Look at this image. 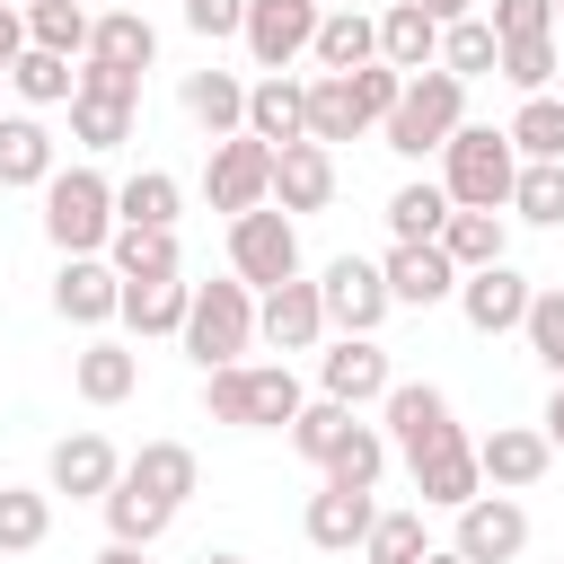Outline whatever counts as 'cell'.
<instances>
[{
  "instance_id": "8992f818",
  "label": "cell",
  "mask_w": 564,
  "mask_h": 564,
  "mask_svg": "<svg viewBox=\"0 0 564 564\" xmlns=\"http://www.w3.org/2000/svg\"><path fill=\"white\" fill-rule=\"evenodd\" d=\"M379 441L414 467L423 449H449V441H467L458 432V405H449V388H432V379H397L388 397H379Z\"/></svg>"
},
{
  "instance_id": "8fae6325",
  "label": "cell",
  "mask_w": 564,
  "mask_h": 564,
  "mask_svg": "<svg viewBox=\"0 0 564 564\" xmlns=\"http://www.w3.org/2000/svg\"><path fill=\"white\" fill-rule=\"evenodd\" d=\"M449 546L467 564H520L529 555V511L511 494H476V502H458V538Z\"/></svg>"
},
{
  "instance_id": "74e56055",
  "label": "cell",
  "mask_w": 564,
  "mask_h": 564,
  "mask_svg": "<svg viewBox=\"0 0 564 564\" xmlns=\"http://www.w3.org/2000/svg\"><path fill=\"white\" fill-rule=\"evenodd\" d=\"M326 485H344V494H379V476H388V441H379V423H352L344 432V449L317 467Z\"/></svg>"
},
{
  "instance_id": "db71d44e",
  "label": "cell",
  "mask_w": 564,
  "mask_h": 564,
  "mask_svg": "<svg viewBox=\"0 0 564 564\" xmlns=\"http://www.w3.org/2000/svg\"><path fill=\"white\" fill-rule=\"evenodd\" d=\"M18 53H26V9H9V0H0V79H9V62H18Z\"/></svg>"
},
{
  "instance_id": "603a6c76",
  "label": "cell",
  "mask_w": 564,
  "mask_h": 564,
  "mask_svg": "<svg viewBox=\"0 0 564 564\" xmlns=\"http://www.w3.org/2000/svg\"><path fill=\"white\" fill-rule=\"evenodd\" d=\"M370 520H379V502L370 494H344V485H317L308 494V546H326V555H352L361 538H370Z\"/></svg>"
},
{
  "instance_id": "e7e4bbea",
  "label": "cell",
  "mask_w": 564,
  "mask_h": 564,
  "mask_svg": "<svg viewBox=\"0 0 564 564\" xmlns=\"http://www.w3.org/2000/svg\"><path fill=\"white\" fill-rule=\"evenodd\" d=\"M555 26H564V0H555Z\"/></svg>"
},
{
  "instance_id": "d590c367",
  "label": "cell",
  "mask_w": 564,
  "mask_h": 564,
  "mask_svg": "<svg viewBox=\"0 0 564 564\" xmlns=\"http://www.w3.org/2000/svg\"><path fill=\"white\" fill-rule=\"evenodd\" d=\"M361 132H370V115L352 106V79H326V70H317V79H308V141L335 150V141H361Z\"/></svg>"
},
{
  "instance_id": "52a82bcc",
  "label": "cell",
  "mask_w": 564,
  "mask_h": 564,
  "mask_svg": "<svg viewBox=\"0 0 564 564\" xmlns=\"http://www.w3.org/2000/svg\"><path fill=\"white\" fill-rule=\"evenodd\" d=\"M229 282L247 291H273V282H300V220L291 212H238L229 220Z\"/></svg>"
},
{
  "instance_id": "be15d7a7",
  "label": "cell",
  "mask_w": 564,
  "mask_h": 564,
  "mask_svg": "<svg viewBox=\"0 0 564 564\" xmlns=\"http://www.w3.org/2000/svg\"><path fill=\"white\" fill-rule=\"evenodd\" d=\"M555 97H564V62H555Z\"/></svg>"
},
{
  "instance_id": "d4e9b609",
  "label": "cell",
  "mask_w": 564,
  "mask_h": 564,
  "mask_svg": "<svg viewBox=\"0 0 564 564\" xmlns=\"http://www.w3.org/2000/svg\"><path fill=\"white\" fill-rule=\"evenodd\" d=\"M106 264H115V282H176L185 273V247H176V229H123L115 220Z\"/></svg>"
},
{
  "instance_id": "7a4b0ae2",
  "label": "cell",
  "mask_w": 564,
  "mask_h": 564,
  "mask_svg": "<svg viewBox=\"0 0 564 564\" xmlns=\"http://www.w3.org/2000/svg\"><path fill=\"white\" fill-rule=\"evenodd\" d=\"M511 176H520V150L494 123H458L441 141V194H449V212H502Z\"/></svg>"
},
{
  "instance_id": "f35d334b",
  "label": "cell",
  "mask_w": 564,
  "mask_h": 564,
  "mask_svg": "<svg viewBox=\"0 0 564 564\" xmlns=\"http://www.w3.org/2000/svg\"><path fill=\"white\" fill-rule=\"evenodd\" d=\"M88 26H97V18H88L79 0H26V44H35V53L79 62V53H88Z\"/></svg>"
},
{
  "instance_id": "f5cc1de1",
  "label": "cell",
  "mask_w": 564,
  "mask_h": 564,
  "mask_svg": "<svg viewBox=\"0 0 564 564\" xmlns=\"http://www.w3.org/2000/svg\"><path fill=\"white\" fill-rule=\"evenodd\" d=\"M185 26H194L203 44H220V35L247 26V0H185Z\"/></svg>"
},
{
  "instance_id": "ab89813d",
  "label": "cell",
  "mask_w": 564,
  "mask_h": 564,
  "mask_svg": "<svg viewBox=\"0 0 564 564\" xmlns=\"http://www.w3.org/2000/svg\"><path fill=\"white\" fill-rule=\"evenodd\" d=\"M44 538H53V494L0 485V555H35Z\"/></svg>"
},
{
  "instance_id": "f1b7e54d",
  "label": "cell",
  "mask_w": 564,
  "mask_h": 564,
  "mask_svg": "<svg viewBox=\"0 0 564 564\" xmlns=\"http://www.w3.org/2000/svg\"><path fill=\"white\" fill-rule=\"evenodd\" d=\"M308 53H317V70H326V79H344V70L379 62V18H361V9L344 0V9H326V18H317V44H308Z\"/></svg>"
},
{
  "instance_id": "9c48e42d",
  "label": "cell",
  "mask_w": 564,
  "mask_h": 564,
  "mask_svg": "<svg viewBox=\"0 0 564 564\" xmlns=\"http://www.w3.org/2000/svg\"><path fill=\"white\" fill-rule=\"evenodd\" d=\"M317 308H326L335 335H379V317H388V282H379V264H370V256H335V264H317Z\"/></svg>"
},
{
  "instance_id": "5bb4252c",
  "label": "cell",
  "mask_w": 564,
  "mask_h": 564,
  "mask_svg": "<svg viewBox=\"0 0 564 564\" xmlns=\"http://www.w3.org/2000/svg\"><path fill=\"white\" fill-rule=\"evenodd\" d=\"M115 476H123V458H115V441H106V432H62V441H53V458H44V485H53V494H70V502H106V494H115Z\"/></svg>"
},
{
  "instance_id": "4dcf8cb0",
  "label": "cell",
  "mask_w": 564,
  "mask_h": 564,
  "mask_svg": "<svg viewBox=\"0 0 564 564\" xmlns=\"http://www.w3.org/2000/svg\"><path fill=\"white\" fill-rule=\"evenodd\" d=\"M441 220H449L441 176H405V185L388 194V229H397V247H441Z\"/></svg>"
},
{
  "instance_id": "ffe728a7",
  "label": "cell",
  "mask_w": 564,
  "mask_h": 564,
  "mask_svg": "<svg viewBox=\"0 0 564 564\" xmlns=\"http://www.w3.org/2000/svg\"><path fill=\"white\" fill-rule=\"evenodd\" d=\"M123 485H141L150 502H167V511H185V502L203 494V458H194L185 441H141V449L123 458Z\"/></svg>"
},
{
  "instance_id": "ac0fdd59",
  "label": "cell",
  "mask_w": 564,
  "mask_h": 564,
  "mask_svg": "<svg viewBox=\"0 0 564 564\" xmlns=\"http://www.w3.org/2000/svg\"><path fill=\"white\" fill-rule=\"evenodd\" d=\"M256 335H264L273 352H317V335H326L317 282H308V273H300V282H273V291L256 300Z\"/></svg>"
},
{
  "instance_id": "c3c4849f",
  "label": "cell",
  "mask_w": 564,
  "mask_h": 564,
  "mask_svg": "<svg viewBox=\"0 0 564 564\" xmlns=\"http://www.w3.org/2000/svg\"><path fill=\"white\" fill-rule=\"evenodd\" d=\"M520 335H529V352H538V361L555 370V388H564V291H529Z\"/></svg>"
},
{
  "instance_id": "91938a15",
  "label": "cell",
  "mask_w": 564,
  "mask_h": 564,
  "mask_svg": "<svg viewBox=\"0 0 564 564\" xmlns=\"http://www.w3.org/2000/svg\"><path fill=\"white\" fill-rule=\"evenodd\" d=\"M194 564H247V555H229V546H203V555H194Z\"/></svg>"
},
{
  "instance_id": "cb8c5ba5",
  "label": "cell",
  "mask_w": 564,
  "mask_h": 564,
  "mask_svg": "<svg viewBox=\"0 0 564 564\" xmlns=\"http://www.w3.org/2000/svg\"><path fill=\"white\" fill-rule=\"evenodd\" d=\"M79 62H115V70H150L159 62V26L141 18V9H97V26H88V53Z\"/></svg>"
},
{
  "instance_id": "2e32d148",
  "label": "cell",
  "mask_w": 564,
  "mask_h": 564,
  "mask_svg": "<svg viewBox=\"0 0 564 564\" xmlns=\"http://www.w3.org/2000/svg\"><path fill=\"white\" fill-rule=\"evenodd\" d=\"M247 132H256L264 150H291V141H308V79H291V70H264V79H247Z\"/></svg>"
},
{
  "instance_id": "6f0895ef",
  "label": "cell",
  "mask_w": 564,
  "mask_h": 564,
  "mask_svg": "<svg viewBox=\"0 0 564 564\" xmlns=\"http://www.w3.org/2000/svg\"><path fill=\"white\" fill-rule=\"evenodd\" d=\"M88 564H150V546H115V538H106V546H97Z\"/></svg>"
},
{
  "instance_id": "4316f807",
  "label": "cell",
  "mask_w": 564,
  "mask_h": 564,
  "mask_svg": "<svg viewBox=\"0 0 564 564\" xmlns=\"http://www.w3.org/2000/svg\"><path fill=\"white\" fill-rule=\"evenodd\" d=\"M414 494L432 502V511H458V502H476L485 494V476H476V441H449V449H423L414 467Z\"/></svg>"
},
{
  "instance_id": "6125c7cd",
  "label": "cell",
  "mask_w": 564,
  "mask_h": 564,
  "mask_svg": "<svg viewBox=\"0 0 564 564\" xmlns=\"http://www.w3.org/2000/svg\"><path fill=\"white\" fill-rule=\"evenodd\" d=\"M308 9H317V18H326V9H344V0H308Z\"/></svg>"
},
{
  "instance_id": "e575fe53",
  "label": "cell",
  "mask_w": 564,
  "mask_h": 564,
  "mask_svg": "<svg viewBox=\"0 0 564 564\" xmlns=\"http://www.w3.org/2000/svg\"><path fill=\"white\" fill-rule=\"evenodd\" d=\"M176 203H185V185L167 167H141V176L115 185V220L123 229H176Z\"/></svg>"
},
{
  "instance_id": "d6986e66",
  "label": "cell",
  "mask_w": 564,
  "mask_h": 564,
  "mask_svg": "<svg viewBox=\"0 0 564 564\" xmlns=\"http://www.w3.org/2000/svg\"><path fill=\"white\" fill-rule=\"evenodd\" d=\"M379 282H388V308H441V300H458V264L441 247H388Z\"/></svg>"
},
{
  "instance_id": "9a60e30c",
  "label": "cell",
  "mask_w": 564,
  "mask_h": 564,
  "mask_svg": "<svg viewBox=\"0 0 564 564\" xmlns=\"http://www.w3.org/2000/svg\"><path fill=\"white\" fill-rule=\"evenodd\" d=\"M546 467H555V449H546V432H529V423H494V432L476 441V476H485L494 494H529Z\"/></svg>"
},
{
  "instance_id": "f546056e",
  "label": "cell",
  "mask_w": 564,
  "mask_h": 564,
  "mask_svg": "<svg viewBox=\"0 0 564 564\" xmlns=\"http://www.w3.org/2000/svg\"><path fill=\"white\" fill-rule=\"evenodd\" d=\"M441 256H449L458 273H485V264L511 256V220H502V212H449V220H441Z\"/></svg>"
},
{
  "instance_id": "9f6ffc18",
  "label": "cell",
  "mask_w": 564,
  "mask_h": 564,
  "mask_svg": "<svg viewBox=\"0 0 564 564\" xmlns=\"http://www.w3.org/2000/svg\"><path fill=\"white\" fill-rule=\"evenodd\" d=\"M538 432H546V449H564V388L546 397V414H538Z\"/></svg>"
},
{
  "instance_id": "94428289",
  "label": "cell",
  "mask_w": 564,
  "mask_h": 564,
  "mask_svg": "<svg viewBox=\"0 0 564 564\" xmlns=\"http://www.w3.org/2000/svg\"><path fill=\"white\" fill-rule=\"evenodd\" d=\"M79 9H88V18H97V9H123V0H79Z\"/></svg>"
},
{
  "instance_id": "7dc6e473",
  "label": "cell",
  "mask_w": 564,
  "mask_h": 564,
  "mask_svg": "<svg viewBox=\"0 0 564 564\" xmlns=\"http://www.w3.org/2000/svg\"><path fill=\"white\" fill-rule=\"evenodd\" d=\"M141 123V106H97V97H70V141L97 159V150H123Z\"/></svg>"
},
{
  "instance_id": "f907efd6",
  "label": "cell",
  "mask_w": 564,
  "mask_h": 564,
  "mask_svg": "<svg viewBox=\"0 0 564 564\" xmlns=\"http://www.w3.org/2000/svg\"><path fill=\"white\" fill-rule=\"evenodd\" d=\"M494 44H520V35H555V0H494Z\"/></svg>"
},
{
  "instance_id": "ba28073f",
  "label": "cell",
  "mask_w": 564,
  "mask_h": 564,
  "mask_svg": "<svg viewBox=\"0 0 564 564\" xmlns=\"http://www.w3.org/2000/svg\"><path fill=\"white\" fill-rule=\"evenodd\" d=\"M203 194H212V212H264L273 203V150L256 141V132H229V141H212V159H203Z\"/></svg>"
},
{
  "instance_id": "bcb514c9",
  "label": "cell",
  "mask_w": 564,
  "mask_h": 564,
  "mask_svg": "<svg viewBox=\"0 0 564 564\" xmlns=\"http://www.w3.org/2000/svg\"><path fill=\"white\" fill-rule=\"evenodd\" d=\"M555 62H564V44H555V35H520V44H502V62H494V70H502L520 97H546V88H555Z\"/></svg>"
},
{
  "instance_id": "b9f144b4",
  "label": "cell",
  "mask_w": 564,
  "mask_h": 564,
  "mask_svg": "<svg viewBox=\"0 0 564 564\" xmlns=\"http://www.w3.org/2000/svg\"><path fill=\"white\" fill-rule=\"evenodd\" d=\"M352 423H361L352 405H335V397H308V405L291 414V449H300L308 467H326V458L344 449V432H352Z\"/></svg>"
},
{
  "instance_id": "ee69618b",
  "label": "cell",
  "mask_w": 564,
  "mask_h": 564,
  "mask_svg": "<svg viewBox=\"0 0 564 564\" xmlns=\"http://www.w3.org/2000/svg\"><path fill=\"white\" fill-rule=\"evenodd\" d=\"M423 502L414 511H379L370 520V538H361V564H423Z\"/></svg>"
},
{
  "instance_id": "7c38bea8",
  "label": "cell",
  "mask_w": 564,
  "mask_h": 564,
  "mask_svg": "<svg viewBox=\"0 0 564 564\" xmlns=\"http://www.w3.org/2000/svg\"><path fill=\"white\" fill-rule=\"evenodd\" d=\"M529 273L502 256V264H485V273H458V317L476 326V335H520V317H529Z\"/></svg>"
},
{
  "instance_id": "e0dca14e",
  "label": "cell",
  "mask_w": 564,
  "mask_h": 564,
  "mask_svg": "<svg viewBox=\"0 0 564 564\" xmlns=\"http://www.w3.org/2000/svg\"><path fill=\"white\" fill-rule=\"evenodd\" d=\"M115 308H123L115 264H106V256H62V273H53V317H62V326H106Z\"/></svg>"
},
{
  "instance_id": "816d5d0a",
  "label": "cell",
  "mask_w": 564,
  "mask_h": 564,
  "mask_svg": "<svg viewBox=\"0 0 564 564\" xmlns=\"http://www.w3.org/2000/svg\"><path fill=\"white\" fill-rule=\"evenodd\" d=\"M79 97H97V106H141V79L115 70V62H79Z\"/></svg>"
},
{
  "instance_id": "44dd1931",
  "label": "cell",
  "mask_w": 564,
  "mask_h": 564,
  "mask_svg": "<svg viewBox=\"0 0 564 564\" xmlns=\"http://www.w3.org/2000/svg\"><path fill=\"white\" fill-rule=\"evenodd\" d=\"M335 203V150H317V141H291V150H273V212H326Z\"/></svg>"
},
{
  "instance_id": "836d02e7",
  "label": "cell",
  "mask_w": 564,
  "mask_h": 564,
  "mask_svg": "<svg viewBox=\"0 0 564 564\" xmlns=\"http://www.w3.org/2000/svg\"><path fill=\"white\" fill-rule=\"evenodd\" d=\"M53 167H62V159H53V132H44L35 115H0V185H35V194H44Z\"/></svg>"
},
{
  "instance_id": "60d3db41",
  "label": "cell",
  "mask_w": 564,
  "mask_h": 564,
  "mask_svg": "<svg viewBox=\"0 0 564 564\" xmlns=\"http://www.w3.org/2000/svg\"><path fill=\"white\" fill-rule=\"evenodd\" d=\"M9 88H18L26 106H70V97H79V62H62V53H35V44H26V53L9 62Z\"/></svg>"
},
{
  "instance_id": "5b68a950",
  "label": "cell",
  "mask_w": 564,
  "mask_h": 564,
  "mask_svg": "<svg viewBox=\"0 0 564 564\" xmlns=\"http://www.w3.org/2000/svg\"><path fill=\"white\" fill-rule=\"evenodd\" d=\"M203 370H229V361H247V344H256V291L247 282H194V308H185V335H176Z\"/></svg>"
},
{
  "instance_id": "30bf717a",
  "label": "cell",
  "mask_w": 564,
  "mask_h": 564,
  "mask_svg": "<svg viewBox=\"0 0 564 564\" xmlns=\"http://www.w3.org/2000/svg\"><path fill=\"white\" fill-rule=\"evenodd\" d=\"M317 388L335 397V405H379L388 388H397V370H388V344L379 335H335L326 352H317Z\"/></svg>"
},
{
  "instance_id": "d6a6232c",
  "label": "cell",
  "mask_w": 564,
  "mask_h": 564,
  "mask_svg": "<svg viewBox=\"0 0 564 564\" xmlns=\"http://www.w3.org/2000/svg\"><path fill=\"white\" fill-rule=\"evenodd\" d=\"M502 141L529 159V167H564V97H520V115L502 123Z\"/></svg>"
},
{
  "instance_id": "6da1fadb",
  "label": "cell",
  "mask_w": 564,
  "mask_h": 564,
  "mask_svg": "<svg viewBox=\"0 0 564 564\" xmlns=\"http://www.w3.org/2000/svg\"><path fill=\"white\" fill-rule=\"evenodd\" d=\"M203 405L212 423H238V432H291V414L308 405L291 361H229V370H203Z\"/></svg>"
},
{
  "instance_id": "11a10c76",
  "label": "cell",
  "mask_w": 564,
  "mask_h": 564,
  "mask_svg": "<svg viewBox=\"0 0 564 564\" xmlns=\"http://www.w3.org/2000/svg\"><path fill=\"white\" fill-rule=\"evenodd\" d=\"M432 26H458V18H476V0H414Z\"/></svg>"
},
{
  "instance_id": "7402d4cb",
  "label": "cell",
  "mask_w": 564,
  "mask_h": 564,
  "mask_svg": "<svg viewBox=\"0 0 564 564\" xmlns=\"http://www.w3.org/2000/svg\"><path fill=\"white\" fill-rule=\"evenodd\" d=\"M176 106H185L212 141L247 132V79H238V70H185V79H176Z\"/></svg>"
},
{
  "instance_id": "680465c9",
  "label": "cell",
  "mask_w": 564,
  "mask_h": 564,
  "mask_svg": "<svg viewBox=\"0 0 564 564\" xmlns=\"http://www.w3.org/2000/svg\"><path fill=\"white\" fill-rule=\"evenodd\" d=\"M423 564H467V555L458 546H423Z\"/></svg>"
},
{
  "instance_id": "277c9868",
  "label": "cell",
  "mask_w": 564,
  "mask_h": 564,
  "mask_svg": "<svg viewBox=\"0 0 564 564\" xmlns=\"http://www.w3.org/2000/svg\"><path fill=\"white\" fill-rule=\"evenodd\" d=\"M44 238L62 256H106V238H115V185L97 167H53L44 176Z\"/></svg>"
},
{
  "instance_id": "4fadbf2b",
  "label": "cell",
  "mask_w": 564,
  "mask_h": 564,
  "mask_svg": "<svg viewBox=\"0 0 564 564\" xmlns=\"http://www.w3.org/2000/svg\"><path fill=\"white\" fill-rule=\"evenodd\" d=\"M238 44L256 53V70H291V62L317 44V9H308V0H247Z\"/></svg>"
},
{
  "instance_id": "3957f363",
  "label": "cell",
  "mask_w": 564,
  "mask_h": 564,
  "mask_svg": "<svg viewBox=\"0 0 564 564\" xmlns=\"http://www.w3.org/2000/svg\"><path fill=\"white\" fill-rule=\"evenodd\" d=\"M467 123V88L432 62V70H414L405 79V97L388 106V123H379V141L397 150V159H441V141Z\"/></svg>"
},
{
  "instance_id": "8d00e7d4",
  "label": "cell",
  "mask_w": 564,
  "mask_h": 564,
  "mask_svg": "<svg viewBox=\"0 0 564 564\" xmlns=\"http://www.w3.org/2000/svg\"><path fill=\"white\" fill-rule=\"evenodd\" d=\"M97 511H106V538H115V546H159V538H167V520H176L167 502H150V494H141V485H123V476H115V494H106Z\"/></svg>"
},
{
  "instance_id": "1f68e13d",
  "label": "cell",
  "mask_w": 564,
  "mask_h": 564,
  "mask_svg": "<svg viewBox=\"0 0 564 564\" xmlns=\"http://www.w3.org/2000/svg\"><path fill=\"white\" fill-rule=\"evenodd\" d=\"M185 308H194V282L176 273V282H123V326L132 335H185Z\"/></svg>"
},
{
  "instance_id": "7bdbcfd3",
  "label": "cell",
  "mask_w": 564,
  "mask_h": 564,
  "mask_svg": "<svg viewBox=\"0 0 564 564\" xmlns=\"http://www.w3.org/2000/svg\"><path fill=\"white\" fill-rule=\"evenodd\" d=\"M494 62H502V44H494V26L485 18H458V26H441V70L467 88V79H494Z\"/></svg>"
},
{
  "instance_id": "83f0119b",
  "label": "cell",
  "mask_w": 564,
  "mask_h": 564,
  "mask_svg": "<svg viewBox=\"0 0 564 564\" xmlns=\"http://www.w3.org/2000/svg\"><path fill=\"white\" fill-rule=\"evenodd\" d=\"M379 62L405 70V79L432 70V62H441V26H432L414 0H388V9H379Z\"/></svg>"
},
{
  "instance_id": "f6af8a7d",
  "label": "cell",
  "mask_w": 564,
  "mask_h": 564,
  "mask_svg": "<svg viewBox=\"0 0 564 564\" xmlns=\"http://www.w3.org/2000/svg\"><path fill=\"white\" fill-rule=\"evenodd\" d=\"M502 212H520L529 229H564V167H529L520 159V176H511V203Z\"/></svg>"
},
{
  "instance_id": "681fc988",
  "label": "cell",
  "mask_w": 564,
  "mask_h": 564,
  "mask_svg": "<svg viewBox=\"0 0 564 564\" xmlns=\"http://www.w3.org/2000/svg\"><path fill=\"white\" fill-rule=\"evenodd\" d=\"M344 79H352V106L370 115V132H379V123H388V106L405 97V70H388V62H361V70H344Z\"/></svg>"
},
{
  "instance_id": "484cf974",
  "label": "cell",
  "mask_w": 564,
  "mask_h": 564,
  "mask_svg": "<svg viewBox=\"0 0 564 564\" xmlns=\"http://www.w3.org/2000/svg\"><path fill=\"white\" fill-rule=\"evenodd\" d=\"M70 388H79L88 405H123V397L141 388V352H132V344L88 335V344H79V361H70Z\"/></svg>"
}]
</instances>
